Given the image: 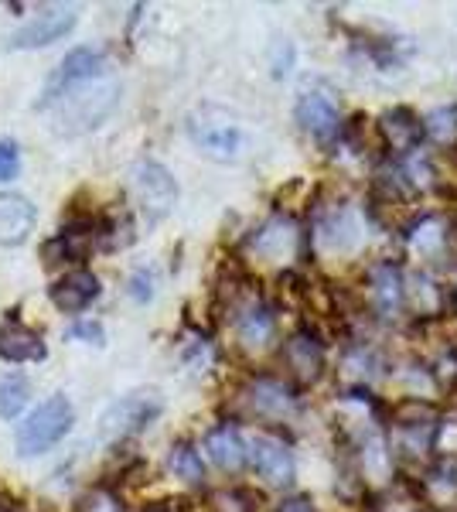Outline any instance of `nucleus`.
I'll return each mask as SVG.
<instances>
[{"label": "nucleus", "mask_w": 457, "mask_h": 512, "mask_svg": "<svg viewBox=\"0 0 457 512\" xmlns=\"http://www.w3.org/2000/svg\"><path fill=\"white\" fill-rule=\"evenodd\" d=\"M120 103V86L116 82H82V86L58 89V93H45V110L58 106L55 123L65 134H79V130L99 127Z\"/></svg>", "instance_id": "f257e3e1"}, {"label": "nucleus", "mask_w": 457, "mask_h": 512, "mask_svg": "<svg viewBox=\"0 0 457 512\" xmlns=\"http://www.w3.org/2000/svg\"><path fill=\"white\" fill-rule=\"evenodd\" d=\"M72 403L65 400L62 393L48 396L45 403H38L28 417L18 424V434H14V444H18L21 458H35V454L52 451L65 434L72 431Z\"/></svg>", "instance_id": "f03ea898"}, {"label": "nucleus", "mask_w": 457, "mask_h": 512, "mask_svg": "<svg viewBox=\"0 0 457 512\" xmlns=\"http://www.w3.org/2000/svg\"><path fill=\"white\" fill-rule=\"evenodd\" d=\"M188 134L195 140L198 151L209 154L212 161H236L239 147H243L239 123L226 110H219V106H202V110L191 113Z\"/></svg>", "instance_id": "7ed1b4c3"}, {"label": "nucleus", "mask_w": 457, "mask_h": 512, "mask_svg": "<svg viewBox=\"0 0 457 512\" xmlns=\"http://www.w3.org/2000/svg\"><path fill=\"white\" fill-rule=\"evenodd\" d=\"M130 195H134L140 216L147 222H161L178 202V185L157 161H140L130 171Z\"/></svg>", "instance_id": "20e7f679"}, {"label": "nucleus", "mask_w": 457, "mask_h": 512, "mask_svg": "<svg viewBox=\"0 0 457 512\" xmlns=\"http://www.w3.org/2000/svg\"><path fill=\"white\" fill-rule=\"evenodd\" d=\"M161 414V400L154 393H130L120 396L116 403L103 410L99 417V434L106 441H123V437H134L144 431L151 420Z\"/></svg>", "instance_id": "39448f33"}, {"label": "nucleus", "mask_w": 457, "mask_h": 512, "mask_svg": "<svg viewBox=\"0 0 457 512\" xmlns=\"http://www.w3.org/2000/svg\"><path fill=\"white\" fill-rule=\"evenodd\" d=\"M76 28V11L72 7H48L38 18H31L28 24H21L11 38H7V48L14 52H28V48H45L52 41L65 38Z\"/></svg>", "instance_id": "423d86ee"}, {"label": "nucleus", "mask_w": 457, "mask_h": 512, "mask_svg": "<svg viewBox=\"0 0 457 512\" xmlns=\"http://www.w3.org/2000/svg\"><path fill=\"white\" fill-rule=\"evenodd\" d=\"M106 72H110V59H106L103 48H72V52L62 59V65H58L48 93H58V89H69V86H82V82H99Z\"/></svg>", "instance_id": "0eeeda50"}, {"label": "nucleus", "mask_w": 457, "mask_h": 512, "mask_svg": "<svg viewBox=\"0 0 457 512\" xmlns=\"http://www.w3.org/2000/svg\"><path fill=\"white\" fill-rule=\"evenodd\" d=\"M249 461H253L256 475L267 478L270 485H287L294 478V454L287 444L273 441V437H253L249 441Z\"/></svg>", "instance_id": "6e6552de"}, {"label": "nucleus", "mask_w": 457, "mask_h": 512, "mask_svg": "<svg viewBox=\"0 0 457 512\" xmlns=\"http://www.w3.org/2000/svg\"><path fill=\"white\" fill-rule=\"evenodd\" d=\"M99 277L89 274V270H69L65 277H58L52 284V304L58 311H65V315H79V311H86L89 304L99 297Z\"/></svg>", "instance_id": "1a4fd4ad"}, {"label": "nucleus", "mask_w": 457, "mask_h": 512, "mask_svg": "<svg viewBox=\"0 0 457 512\" xmlns=\"http://www.w3.org/2000/svg\"><path fill=\"white\" fill-rule=\"evenodd\" d=\"M35 205L18 192H0V246H21L35 229Z\"/></svg>", "instance_id": "9d476101"}, {"label": "nucleus", "mask_w": 457, "mask_h": 512, "mask_svg": "<svg viewBox=\"0 0 457 512\" xmlns=\"http://www.w3.org/2000/svg\"><path fill=\"white\" fill-rule=\"evenodd\" d=\"M297 123H301L311 137L328 140V137L338 134L342 117H338V106H335V99H331V96L304 93L301 99H297Z\"/></svg>", "instance_id": "9b49d317"}, {"label": "nucleus", "mask_w": 457, "mask_h": 512, "mask_svg": "<svg viewBox=\"0 0 457 512\" xmlns=\"http://www.w3.org/2000/svg\"><path fill=\"white\" fill-rule=\"evenodd\" d=\"M45 355V338L35 328L21 325V321H4L0 325V359L4 362H41Z\"/></svg>", "instance_id": "f8f14e48"}, {"label": "nucleus", "mask_w": 457, "mask_h": 512, "mask_svg": "<svg viewBox=\"0 0 457 512\" xmlns=\"http://www.w3.org/2000/svg\"><path fill=\"white\" fill-rule=\"evenodd\" d=\"M205 451H209L212 465L222 472H239L249 461V444L243 441V434L229 424H219L205 434Z\"/></svg>", "instance_id": "ddd939ff"}, {"label": "nucleus", "mask_w": 457, "mask_h": 512, "mask_svg": "<svg viewBox=\"0 0 457 512\" xmlns=\"http://www.w3.org/2000/svg\"><path fill=\"white\" fill-rule=\"evenodd\" d=\"M372 301H376V308L382 315H396V308H400V301H403L400 270L389 267V263H379V267L372 270Z\"/></svg>", "instance_id": "4468645a"}, {"label": "nucleus", "mask_w": 457, "mask_h": 512, "mask_svg": "<svg viewBox=\"0 0 457 512\" xmlns=\"http://www.w3.org/2000/svg\"><path fill=\"white\" fill-rule=\"evenodd\" d=\"M253 407L263 417H287L294 410V393L284 383H277V379H260L253 386Z\"/></svg>", "instance_id": "2eb2a0df"}, {"label": "nucleus", "mask_w": 457, "mask_h": 512, "mask_svg": "<svg viewBox=\"0 0 457 512\" xmlns=\"http://www.w3.org/2000/svg\"><path fill=\"white\" fill-rule=\"evenodd\" d=\"M253 243H256V250L267 256V260H284V256L294 250V229H290V222H280V219L267 222Z\"/></svg>", "instance_id": "dca6fc26"}, {"label": "nucleus", "mask_w": 457, "mask_h": 512, "mask_svg": "<svg viewBox=\"0 0 457 512\" xmlns=\"http://www.w3.org/2000/svg\"><path fill=\"white\" fill-rule=\"evenodd\" d=\"M28 400H31V386L24 376L11 373V376L0 379V417L4 420L21 417L24 407H28Z\"/></svg>", "instance_id": "f3484780"}, {"label": "nucleus", "mask_w": 457, "mask_h": 512, "mask_svg": "<svg viewBox=\"0 0 457 512\" xmlns=\"http://www.w3.org/2000/svg\"><path fill=\"white\" fill-rule=\"evenodd\" d=\"M168 468L174 478H181V482H202V475H205L202 454L191 448V444H174L168 454Z\"/></svg>", "instance_id": "a211bd4d"}, {"label": "nucleus", "mask_w": 457, "mask_h": 512, "mask_svg": "<svg viewBox=\"0 0 457 512\" xmlns=\"http://www.w3.org/2000/svg\"><path fill=\"white\" fill-rule=\"evenodd\" d=\"M273 335V318L267 308H249L239 318V338L246 345H267V338Z\"/></svg>", "instance_id": "6ab92c4d"}, {"label": "nucleus", "mask_w": 457, "mask_h": 512, "mask_svg": "<svg viewBox=\"0 0 457 512\" xmlns=\"http://www.w3.org/2000/svg\"><path fill=\"white\" fill-rule=\"evenodd\" d=\"M290 359L301 366V373L307 376H314L321 369V352H318V345H311L307 338H294V345H290Z\"/></svg>", "instance_id": "aec40b11"}, {"label": "nucleus", "mask_w": 457, "mask_h": 512, "mask_svg": "<svg viewBox=\"0 0 457 512\" xmlns=\"http://www.w3.org/2000/svg\"><path fill=\"white\" fill-rule=\"evenodd\" d=\"M21 171V154L14 144H7V140H0V181H11L18 178Z\"/></svg>", "instance_id": "412c9836"}, {"label": "nucleus", "mask_w": 457, "mask_h": 512, "mask_svg": "<svg viewBox=\"0 0 457 512\" xmlns=\"http://www.w3.org/2000/svg\"><path fill=\"white\" fill-rule=\"evenodd\" d=\"M69 338H79V342L86 345H103V325H96V321H76V325L69 328Z\"/></svg>", "instance_id": "4be33fe9"}, {"label": "nucleus", "mask_w": 457, "mask_h": 512, "mask_svg": "<svg viewBox=\"0 0 457 512\" xmlns=\"http://www.w3.org/2000/svg\"><path fill=\"white\" fill-rule=\"evenodd\" d=\"M130 297H134V301H151L154 297V277L147 274V270H137V274L130 277Z\"/></svg>", "instance_id": "5701e85b"}, {"label": "nucleus", "mask_w": 457, "mask_h": 512, "mask_svg": "<svg viewBox=\"0 0 457 512\" xmlns=\"http://www.w3.org/2000/svg\"><path fill=\"white\" fill-rule=\"evenodd\" d=\"M294 65V45L284 41V45H277V59H273V72L277 76H287V69Z\"/></svg>", "instance_id": "b1692460"}, {"label": "nucleus", "mask_w": 457, "mask_h": 512, "mask_svg": "<svg viewBox=\"0 0 457 512\" xmlns=\"http://www.w3.org/2000/svg\"><path fill=\"white\" fill-rule=\"evenodd\" d=\"M447 120H454V113L451 110H440V113H434V117H430V123H427V130L430 134H437V137H447Z\"/></svg>", "instance_id": "393cba45"}, {"label": "nucleus", "mask_w": 457, "mask_h": 512, "mask_svg": "<svg viewBox=\"0 0 457 512\" xmlns=\"http://www.w3.org/2000/svg\"><path fill=\"white\" fill-rule=\"evenodd\" d=\"M280 512H314V509L307 506V502H287V506L280 509Z\"/></svg>", "instance_id": "a878e982"}]
</instances>
